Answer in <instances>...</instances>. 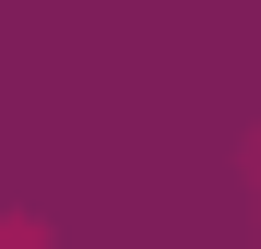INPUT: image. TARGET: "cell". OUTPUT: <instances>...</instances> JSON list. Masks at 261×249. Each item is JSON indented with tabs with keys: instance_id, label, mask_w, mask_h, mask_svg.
Here are the masks:
<instances>
[{
	"instance_id": "1",
	"label": "cell",
	"mask_w": 261,
	"mask_h": 249,
	"mask_svg": "<svg viewBox=\"0 0 261 249\" xmlns=\"http://www.w3.org/2000/svg\"><path fill=\"white\" fill-rule=\"evenodd\" d=\"M249 178H261V154H249Z\"/></svg>"
}]
</instances>
